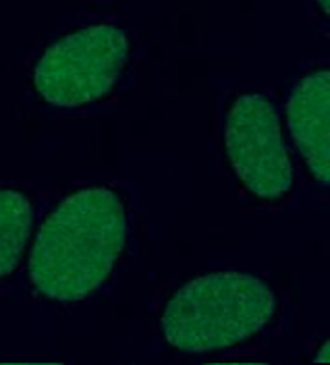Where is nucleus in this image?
I'll return each mask as SVG.
<instances>
[{
    "label": "nucleus",
    "instance_id": "f257e3e1",
    "mask_svg": "<svg viewBox=\"0 0 330 365\" xmlns=\"http://www.w3.org/2000/svg\"><path fill=\"white\" fill-rule=\"evenodd\" d=\"M127 241V210L106 187L81 189L63 200L40 230L29 257L38 293L81 301L113 272Z\"/></svg>",
    "mask_w": 330,
    "mask_h": 365
},
{
    "label": "nucleus",
    "instance_id": "f03ea898",
    "mask_svg": "<svg viewBox=\"0 0 330 365\" xmlns=\"http://www.w3.org/2000/svg\"><path fill=\"white\" fill-rule=\"evenodd\" d=\"M277 307L274 293L256 276L214 272L189 280L163 314L168 344L187 353L233 346L259 332Z\"/></svg>",
    "mask_w": 330,
    "mask_h": 365
},
{
    "label": "nucleus",
    "instance_id": "7ed1b4c3",
    "mask_svg": "<svg viewBox=\"0 0 330 365\" xmlns=\"http://www.w3.org/2000/svg\"><path fill=\"white\" fill-rule=\"evenodd\" d=\"M127 56L129 40L120 29L92 25L50 46L36 67L33 83L54 106H81L115 88Z\"/></svg>",
    "mask_w": 330,
    "mask_h": 365
},
{
    "label": "nucleus",
    "instance_id": "20e7f679",
    "mask_svg": "<svg viewBox=\"0 0 330 365\" xmlns=\"http://www.w3.org/2000/svg\"><path fill=\"white\" fill-rule=\"evenodd\" d=\"M225 145L243 185L262 200H279L293 185L277 106L262 93L239 96L227 116Z\"/></svg>",
    "mask_w": 330,
    "mask_h": 365
},
{
    "label": "nucleus",
    "instance_id": "39448f33",
    "mask_svg": "<svg viewBox=\"0 0 330 365\" xmlns=\"http://www.w3.org/2000/svg\"><path fill=\"white\" fill-rule=\"evenodd\" d=\"M289 129L309 170L322 185L330 181V73L304 77L287 102Z\"/></svg>",
    "mask_w": 330,
    "mask_h": 365
},
{
    "label": "nucleus",
    "instance_id": "423d86ee",
    "mask_svg": "<svg viewBox=\"0 0 330 365\" xmlns=\"http://www.w3.org/2000/svg\"><path fill=\"white\" fill-rule=\"evenodd\" d=\"M33 227V210L24 193L0 189V278L13 272Z\"/></svg>",
    "mask_w": 330,
    "mask_h": 365
},
{
    "label": "nucleus",
    "instance_id": "0eeeda50",
    "mask_svg": "<svg viewBox=\"0 0 330 365\" xmlns=\"http://www.w3.org/2000/svg\"><path fill=\"white\" fill-rule=\"evenodd\" d=\"M318 4L322 6V11H324V15H329V11H330V0H318Z\"/></svg>",
    "mask_w": 330,
    "mask_h": 365
}]
</instances>
